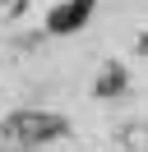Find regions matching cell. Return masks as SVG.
I'll use <instances>...</instances> for the list:
<instances>
[{
	"label": "cell",
	"mask_w": 148,
	"mask_h": 152,
	"mask_svg": "<svg viewBox=\"0 0 148 152\" xmlns=\"http://www.w3.org/2000/svg\"><path fill=\"white\" fill-rule=\"evenodd\" d=\"M0 134H9V138H18V143H42V138L65 134V120L60 115H46V111H18V115H9V120L0 124Z\"/></svg>",
	"instance_id": "1"
},
{
	"label": "cell",
	"mask_w": 148,
	"mask_h": 152,
	"mask_svg": "<svg viewBox=\"0 0 148 152\" xmlns=\"http://www.w3.org/2000/svg\"><path fill=\"white\" fill-rule=\"evenodd\" d=\"M120 88H125V74H120L116 65H107V74H102V83H97V92L111 97V92H120Z\"/></svg>",
	"instance_id": "3"
},
{
	"label": "cell",
	"mask_w": 148,
	"mask_h": 152,
	"mask_svg": "<svg viewBox=\"0 0 148 152\" xmlns=\"http://www.w3.org/2000/svg\"><path fill=\"white\" fill-rule=\"evenodd\" d=\"M92 14V0H65L46 14V32H79Z\"/></svg>",
	"instance_id": "2"
},
{
	"label": "cell",
	"mask_w": 148,
	"mask_h": 152,
	"mask_svg": "<svg viewBox=\"0 0 148 152\" xmlns=\"http://www.w3.org/2000/svg\"><path fill=\"white\" fill-rule=\"evenodd\" d=\"M125 143L139 152H148V124H134V129H125Z\"/></svg>",
	"instance_id": "4"
}]
</instances>
